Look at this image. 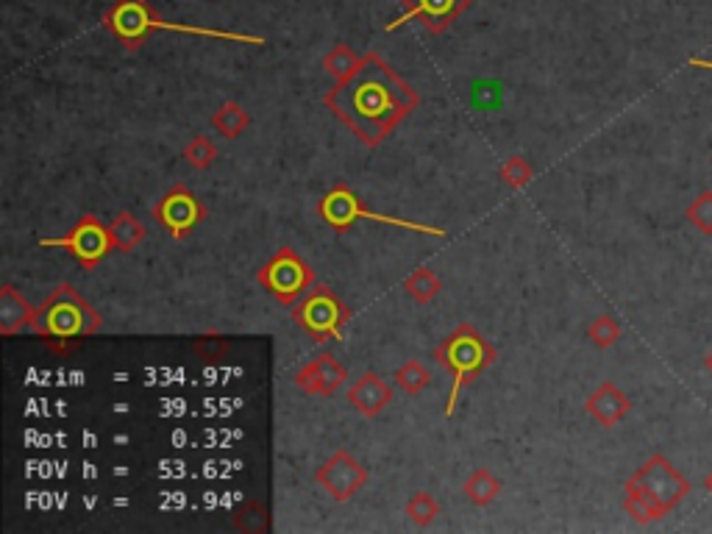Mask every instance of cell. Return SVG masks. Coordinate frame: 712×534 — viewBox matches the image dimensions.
Wrapping results in <instances>:
<instances>
[{
    "instance_id": "6da1fadb",
    "label": "cell",
    "mask_w": 712,
    "mask_h": 534,
    "mask_svg": "<svg viewBox=\"0 0 712 534\" xmlns=\"http://www.w3.org/2000/svg\"><path fill=\"white\" fill-rule=\"evenodd\" d=\"M323 103L354 131L356 140L376 148L418 109L420 98L379 53H368L354 76L326 92Z\"/></svg>"
},
{
    "instance_id": "7a4b0ae2",
    "label": "cell",
    "mask_w": 712,
    "mask_h": 534,
    "mask_svg": "<svg viewBox=\"0 0 712 534\" xmlns=\"http://www.w3.org/2000/svg\"><path fill=\"white\" fill-rule=\"evenodd\" d=\"M103 28H106L120 45H126L128 51H137L142 42L151 37L153 31H173V34H190V37L226 39V42H240V45H254V48H262V45H265V37H256V34H240V31H223V28L206 26H181V23L162 20L159 14H153L148 0H115V3L109 6V12L103 14Z\"/></svg>"
},
{
    "instance_id": "3957f363",
    "label": "cell",
    "mask_w": 712,
    "mask_h": 534,
    "mask_svg": "<svg viewBox=\"0 0 712 534\" xmlns=\"http://www.w3.org/2000/svg\"><path fill=\"white\" fill-rule=\"evenodd\" d=\"M434 359H437V365L454 373V384H451V393L445 401V418H454L459 407V393L465 390V384L479 379L484 370L496 362V348L490 345L487 337H482V331L476 326L462 323L434 348Z\"/></svg>"
},
{
    "instance_id": "277c9868",
    "label": "cell",
    "mask_w": 712,
    "mask_h": 534,
    "mask_svg": "<svg viewBox=\"0 0 712 534\" xmlns=\"http://www.w3.org/2000/svg\"><path fill=\"white\" fill-rule=\"evenodd\" d=\"M103 326L101 312L89 306L73 284H59L42 304L37 306V315L31 329L42 340H81L98 334Z\"/></svg>"
},
{
    "instance_id": "5b68a950",
    "label": "cell",
    "mask_w": 712,
    "mask_h": 534,
    "mask_svg": "<svg viewBox=\"0 0 712 534\" xmlns=\"http://www.w3.org/2000/svg\"><path fill=\"white\" fill-rule=\"evenodd\" d=\"M320 220L329 226L334 234H345L354 226L356 220H373V223H384V226H395V229L415 231V234H429V237H445V229L437 226H426L418 220H407V217L382 215V212H370L368 206L362 204V198L356 195L348 184H337L334 190H329L318 201Z\"/></svg>"
},
{
    "instance_id": "8992f818",
    "label": "cell",
    "mask_w": 712,
    "mask_h": 534,
    "mask_svg": "<svg viewBox=\"0 0 712 534\" xmlns=\"http://www.w3.org/2000/svg\"><path fill=\"white\" fill-rule=\"evenodd\" d=\"M293 320L315 343L323 345L343 337L345 326L351 320V309L334 290L323 284H312L309 293L298 304H293Z\"/></svg>"
},
{
    "instance_id": "52a82bcc",
    "label": "cell",
    "mask_w": 712,
    "mask_h": 534,
    "mask_svg": "<svg viewBox=\"0 0 712 534\" xmlns=\"http://www.w3.org/2000/svg\"><path fill=\"white\" fill-rule=\"evenodd\" d=\"M256 281L279 304L293 306L315 284V270L306 265V259L295 248H279L276 254L267 259L265 265L259 267Z\"/></svg>"
},
{
    "instance_id": "ba28073f",
    "label": "cell",
    "mask_w": 712,
    "mask_h": 534,
    "mask_svg": "<svg viewBox=\"0 0 712 534\" xmlns=\"http://www.w3.org/2000/svg\"><path fill=\"white\" fill-rule=\"evenodd\" d=\"M623 490H637L665 512H674L679 507V501L690 493V482L662 454H654L646 465H640L626 479Z\"/></svg>"
},
{
    "instance_id": "9c48e42d",
    "label": "cell",
    "mask_w": 712,
    "mask_h": 534,
    "mask_svg": "<svg viewBox=\"0 0 712 534\" xmlns=\"http://www.w3.org/2000/svg\"><path fill=\"white\" fill-rule=\"evenodd\" d=\"M39 245H42V248H64V251H70L87 270L101 265L106 254L115 248L109 226L101 223L95 215H84L64 237L39 240Z\"/></svg>"
},
{
    "instance_id": "30bf717a",
    "label": "cell",
    "mask_w": 712,
    "mask_h": 534,
    "mask_svg": "<svg viewBox=\"0 0 712 534\" xmlns=\"http://www.w3.org/2000/svg\"><path fill=\"white\" fill-rule=\"evenodd\" d=\"M151 217L173 240H187L206 220V206L195 198L190 187L176 184L153 204Z\"/></svg>"
},
{
    "instance_id": "8fae6325",
    "label": "cell",
    "mask_w": 712,
    "mask_h": 534,
    "mask_svg": "<svg viewBox=\"0 0 712 534\" xmlns=\"http://www.w3.org/2000/svg\"><path fill=\"white\" fill-rule=\"evenodd\" d=\"M368 476V468H365L351 451L340 448V451H334V454L320 465L318 471H315V482L329 493L331 501L345 504V501H351V498L368 484Z\"/></svg>"
},
{
    "instance_id": "7c38bea8",
    "label": "cell",
    "mask_w": 712,
    "mask_h": 534,
    "mask_svg": "<svg viewBox=\"0 0 712 534\" xmlns=\"http://www.w3.org/2000/svg\"><path fill=\"white\" fill-rule=\"evenodd\" d=\"M398 3H401L404 12L398 14L395 20H390L387 31H395V28L418 20L429 34H443L445 28L471 6V0H398Z\"/></svg>"
},
{
    "instance_id": "4fadbf2b",
    "label": "cell",
    "mask_w": 712,
    "mask_h": 534,
    "mask_svg": "<svg viewBox=\"0 0 712 534\" xmlns=\"http://www.w3.org/2000/svg\"><path fill=\"white\" fill-rule=\"evenodd\" d=\"M293 382L295 387L304 390L306 395L329 398V395L337 393V390L348 382V368L331 354H320L295 370Z\"/></svg>"
},
{
    "instance_id": "5bb4252c",
    "label": "cell",
    "mask_w": 712,
    "mask_h": 534,
    "mask_svg": "<svg viewBox=\"0 0 712 534\" xmlns=\"http://www.w3.org/2000/svg\"><path fill=\"white\" fill-rule=\"evenodd\" d=\"M348 404L362 418H379L384 409L393 404V387L384 382L379 373L365 370L351 387H348Z\"/></svg>"
},
{
    "instance_id": "9a60e30c",
    "label": "cell",
    "mask_w": 712,
    "mask_h": 534,
    "mask_svg": "<svg viewBox=\"0 0 712 534\" xmlns=\"http://www.w3.org/2000/svg\"><path fill=\"white\" fill-rule=\"evenodd\" d=\"M585 409L590 418L598 420L601 426L612 429V426H618V423L629 415L632 401H629V395L623 393L618 384L601 382L593 393L587 395Z\"/></svg>"
},
{
    "instance_id": "2e32d148",
    "label": "cell",
    "mask_w": 712,
    "mask_h": 534,
    "mask_svg": "<svg viewBox=\"0 0 712 534\" xmlns=\"http://www.w3.org/2000/svg\"><path fill=\"white\" fill-rule=\"evenodd\" d=\"M34 315H37V309L28 304L12 284L0 287V334L3 337H14L17 331H23L26 326L31 329Z\"/></svg>"
},
{
    "instance_id": "e0dca14e",
    "label": "cell",
    "mask_w": 712,
    "mask_h": 534,
    "mask_svg": "<svg viewBox=\"0 0 712 534\" xmlns=\"http://www.w3.org/2000/svg\"><path fill=\"white\" fill-rule=\"evenodd\" d=\"M109 231H112V242H115L117 251H134L140 248L145 237H148V229L142 223L140 217H134L131 212H120V215L109 223Z\"/></svg>"
},
{
    "instance_id": "ac0fdd59",
    "label": "cell",
    "mask_w": 712,
    "mask_h": 534,
    "mask_svg": "<svg viewBox=\"0 0 712 534\" xmlns=\"http://www.w3.org/2000/svg\"><path fill=\"white\" fill-rule=\"evenodd\" d=\"M401 287H404V293H407L415 304H432L434 298L443 293V281H440V276H437L434 270H429V267L412 270Z\"/></svg>"
},
{
    "instance_id": "d6986e66",
    "label": "cell",
    "mask_w": 712,
    "mask_h": 534,
    "mask_svg": "<svg viewBox=\"0 0 712 534\" xmlns=\"http://www.w3.org/2000/svg\"><path fill=\"white\" fill-rule=\"evenodd\" d=\"M248 126H251V115L237 101H226L212 115V128L226 140H237Z\"/></svg>"
},
{
    "instance_id": "ffe728a7",
    "label": "cell",
    "mask_w": 712,
    "mask_h": 534,
    "mask_svg": "<svg viewBox=\"0 0 712 534\" xmlns=\"http://www.w3.org/2000/svg\"><path fill=\"white\" fill-rule=\"evenodd\" d=\"M465 496L471 498L476 507H490L501 493V479L496 473H490L487 468H476V471L465 479Z\"/></svg>"
},
{
    "instance_id": "44dd1931",
    "label": "cell",
    "mask_w": 712,
    "mask_h": 534,
    "mask_svg": "<svg viewBox=\"0 0 712 534\" xmlns=\"http://www.w3.org/2000/svg\"><path fill=\"white\" fill-rule=\"evenodd\" d=\"M359 62H362V56H356L348 45H334V48L323 56V73L334 78V84H340L345 78L354 76Z\"/></svg>"
},
{
    "instance_id": "7402d4cb",
    "label": "cell",
    "mask_w": 712,
    "mask_h": 534,
    "mask_svg": "<svg viewBox=\"0 0 712 534\" xmlns=\"http://www.w3.org/2000/svg\"><path fill=\"white\" fill-rule=\"evenodd\" d=\"M626 496H623V509H626V515L632 518L635 523H643V526H649V523H657L662 521L668 512L662 507H657L651 498H646L643 493H637V490H623Z\"/></svg>"
},
{
    "instance_id": "603a6c76",
    "label": "cell",
    "mask_w": 712,
    "mask_h": 534,
    "mask_svg": "<svg viewBox=\"0 0 712 534\" xmlns=\"http://www.w3.org/2000/svg\"><path fill=\"white\" fill-rule=\"evenodd\" d=\"M395 384L407 395H418L432 384V370L426 368L420 359H407L401 368L395 370Z\"/></svg>"
},
{
    "instance_id": "cb8c5ba5",
    "label": "cell",
    "mask_w": 712,
    "mask_h": 534,
    "mask_svg": "<svg viewBox=\"0 0 712 534\" xmlns=\"http://www.w3.org/2000/svg\"><path fill=\"white\" fill-rule=\"evenodd\" d=\"M181 159L190 167H195V170H209L217 162V145L209 137H204V134H198V137H192L184 145Z\"/></svg>"
},
{
    "instance_id": "d4e9b609",
    "label": "cell",
    "mask_w": 712,
    "mask_h": 534,
    "mask_svg": "<svg viewBox=\"0 0 712 534\" xmlns=\"http://www.w3.org/2000/svg\"><path fill=\"white\" fill-rule=\"evenodd\" d=\"M498 176H501V181L507 184L509 190H523V187H529V181L534 178V167L523 159V156H509V159H504V165H501V170H498Z\"/></svg>"
},
{
    "instance_id": "484cf974",
    "label": "cell",
    "mask_w": 712,
    "mask_h": 534,
    "mask_svg": "<svg viewBox=\"0 0 712 534\" xmlns=\"http://www.w3.org/2000/svg\"><path fill=\"white\" fill-rule=\"evenodd\" d=\"M621 323L612 318V315H598V318H593V323L587 326V337H590V343L596 345V348H612V345L621 340Z\"/></svg>"
},
{
    "instance_id": "4316f807",
    "label": "cell",
    "mask_w": 712,
    "mask_h": 534,
    "mask_svg": "<svg viewBox=\"0 0 712 534\" xmlns=\"http://www.w3.org/2000/svg\"><path fill=\"white\" fill-rule=\"evenodd\" d=\"M404 512H407V518L415 523V526H429V523L440 515V504H437V498H434L432 493H415V496L407 501Z\"/></svg>"
},
{
    "instance_id": "83f0119b",
    "label": "cell",
    "mask_w": 712,
    "mask_h": 534,
    "mask_svg": "<svg viewBox=\"0 0 712 534\" xmlns=\"http://www.w3.org/2000/svg\"><path fill=\"white\" fill-rule=\"evenodd\" d=\"M687 220H690V226L699 231V234L710 237L712 234V192H701L699 198L687 206Z\"/></svg>"
},
{
    "instance_id": "f1b7e54d",
    "label": "cell",
    "mask_w": 712,
    "mask_h": 534,
    "mask_svg": "<svg viewBox=\"0 0 712 534\" xmlns=\"http://www.w3.org/2000/svg\"><path fill=\"white\" fill-rule=\"evenodd\" d=\"M229 348V340H223L217 334H209V337H201V340L192 343V351L198 356H204V359H223V356L229 354Z\"/></svg>"
},
{
    "instance_id": "f546056e",
    "label": "cell",
    "mask_w": 712,
    "mask_h": 534,
    "mask_svg": "<svg viewBox=\"0 0 712 534\" xmlns=\"http://www.w3.org/2000/svg\"><path fill=\"white\" fill-rule=\"evenodd\" d=\"M690 64H693V67H707V70H712V62H707V59H690Z\"/></svg>"
},
{
    "instance_id": "4dcf8cb0",
    "label": "cell",
    "mask_w": 712,
    "mask_h": 534,
    "mask_svg": "<svg viewBox=\"0 0 712 534\" xmlns=\"http://www.w3.org/2000/svg\"><path fill=\"white\" fill-rule=\"evenodd\" d=\"M704 487H707V493H712V473L704 479Z\"/></svg>"
},
{
    "instance_id": "1f68e13d",
    "label": "cell",
    "mask_w": 712,
    "mask_h": 534,
    "mask_svg": "<svg viewBox=\"0 0 712 534\" xmlns=\"http://www.w3.org/2000/svg\"><path fill=\"white\" fill-rule=\"evenodd\" d=\"M704 368H707V370H710V373H712V354L707 356V359H704Z\"/></svg>"
}]
</instances>
